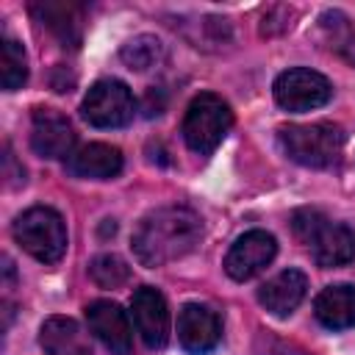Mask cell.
<instances>
[{"label":"cell","mask_w":355,"mask_h":355,"mask_svg":"<svg viewBox=\"0 0 355 355\" xmlns=\"http://www.w3.org/2000/svg\"><path fill=\"white\" fill-rule=\"evenodd\" d=\"M202 236L200 216L186 205L150 211L133 230V252L144 266H164L194 250Z\"/></svg>","instance_id":"6da1fadb"},{"label":"cell","mask_w":355,"mask_h":355,"mask_svg":"<svg viewBox=\"0 0 355 355\" xmlns=\"http://www.w3.org/2000/svg\"><path fill=\"white\" fill-rule=\"evenodd\" d=\"M291 227L294 236L311 247L313 261L322 269H333L355 261V233L341 222H330L322 211L300 208L291 219Z\"/></svg>","instance_id":"7a4b0ae2"},{"label":"cell","mask_w":355,"mask_h":355,"mask_svg":"<svg viewBox=\"0 0 355 355\" xmlns=\"http://www.w3.org/2000/svg\"><path fill=\"white\" fill-rule=\"evenodd\" d=\"M286 155L302 166L327 169L338 164L344 150V130L333 122H311V125H283L277 130Z\"/></svg>","instance_id":"3957f363"},{"label":"cell","mask_w":355,"mask_h":355,"mask_svg":"<svg viewBox=\"0 0 355 355\" xmlns=\"http://www.w3.org/2000/svg\"><path fill=\"white\" fill-rule=\"evenodd\" d=\"M17 244L42 263H55L67 252V227L58 211L47 205H33L14 222Z\"/></svg>","instance_id":"277c9868"},{"label":"cell","mask_w":355,"mask_h":355,"mask_svg":"<svg viewBox=\"0 0 355 355\" xmlns=\"http://www.w3.org/2000/svg\"><path fill=\"white\" fill-rule=\"evenodd\" d=\"M230 125H233L230 105L222 97H216L211 92H202L186 108V116H183V139H186V144L194 153L208 155V153H214L222 144V139L227 136Z\"/></svg>","instance_id":"5b68a950"},{"label":"cell","mask_w":355,"mask_h":355,"mask_svg":"<svg viewBox=\"0 0 355 355\" xmlns=\"http://www.w3.org/2000/svg\"><path fill=\"white\" fill-rule=\"evenodd\" d=\"M136 103L122 80H97L80 105V114L94 128H122L133 119Z\"/></svg>","instance_id":"8992f818"},{"label":"cell","mask_w":355,"mask_h":355,"mask_svg":"<svg viewBox=\"0 0 355 355\" xmlns=\"http://www.w3.org/2000/svg\"><path fill=\"white\" fill-rule=\"evenodd\" d=\"M333 86L324 75L305 69V67H294L277 75L275 80V100L280 108L286 111H311L319 108L330 100Z\"/></svg>","instance_id":"52a82bcc"},{"label":"cell","mask_w":355,"mask_h":355,"mask_svg":"<svg viewBox=\"0 0 355 355\" xmlns=\"http://www.w3.org/2000/svg\"><path fill=\"white\" fill-rule=\"evenodd\" d=\"M133 324L150 349H164L169 341V308L158 288L141 286L130 297Z\"/></svg>","instance_id":"ba28073f"},{"label":"cell","mask_w":355,"mask_h":355,"mask_svg":"<svg viewBox=\"0 0 355 355\" xmlns=\"http://www.w3.org/2000/svg\"><path fill=\"white\" fill-rule=\"evenodd\" d=\"M275 252H277L275 236H269L266 230H247L227 250L225 272L233 280H250V277H255L261 269H266L272 263Z\"/></svg>","instance_id":"9c48e42d"},{"label":"cell","mask_w":355,"mask_h":355,"mask_svg":"<svg viewBox=\"0 0 355 355\" xmlns=\"http://www.w3.org/2000/svg\"><path fill=\"white\" fill-rule=\"evenodd\" d=\"M31 147L42 158H69L75 147V130L69 119L55 108H36L31 119Z\"/></svg>","instance_id":"30bf717a"},{"label":"cell","mask_w":355,"mask_h":355,"mask_svg":"<svg viewBox=\"0 0 355 355\" xmlns=\"http://www.w3.org/2000/svg\"><path fill=\"white\" fill-rule=\"evenodd\" d=\"M178 338H180V347L191 355L211 352L222 338L219 313L208 305H200V302L183 305L178 313Z\"/></svg>","instance_id":"8fae6325"},{"label":"cell","mask_w":355,"mask_h":355,"mask_svg":"<svg viewBox=\"0 0 355 355\" xmlns=\"http://www.w3.org/2000/svg\"><path fill=\"white\" fill-rule=\"evenodd\" d=\"M86 322L89 330L114 352V355H128L133 347V330L128 322V313L111 302V300H94L86 305Z\"/></svg>","instance_id":"7c38bea8"},{"label":"cell","mask_w":355,"mask_h":355,"mask_svg":"<svg viewBox=\"0 0 355 355\" xmlns=\"http://www.w3.org/2000/svg\"><path fill=\"white\" fill-rule=\"evenodd\" d=\"M305 288H308V280L300 269H283L280 275H275L272 280H266L258 291V300L261 305L275 313V316H288L305 297Z\"/></svg>","instance_id":"4fadbf2b"},{"label":"cell","mask_w":355,"mask_h":355,"mask_svg":"<svg viewBox=\"0 0 355 355\" xmlns=\"http://www.w3.org/2000/svg\"><path fill=\"white\" fill-rule=\"evenodd\" d=\"M67 169L75 178L108 180V178L119 175L122 153H119V147H111V144H103V141H92V144H83L78 153H72L67 158Z\"/></svg>","instance_id":"5bb4252c"},{"label":"cell","mask_w":355,"mask_h":355,"mask_svg":"<svg viewBox=\"0 0 355 355\" xmlns=\"http://www.w3.org/2000/svg\"><path fill=\"white\" fill-rule=\"evenodd\" d=\"M33 17L64 44V47H78L83 36L80 25V8L75 3H33L31 6Z\"/></svg>","instance_id":"9a60e30c"},{"label":"cell","mask_w":355,"mask_h":355,"mask_svg":"<svg viewBox=\"0 0 355 355\" xmlns=\"http://www.w3.org/2000/svg\"><path fill=\"white\" fill-rule=\"evenodd\" d=\"M316 319L330 330H347L355 324V286L338 283L319 291L313 302Z\"/></svg>","instance_id":"2e32d148"},{"label":"cell","mask_w":355,"mask_h":355,"mask_svg":"<svg viewBox=\"0 0 355 355\" xmlns=\"http://www.w3.org/2000/svg\"><path fill=\"white\" fill-rule=\"evenodd\" d=\"M39 344L44 347L47 355H92L89 338L69 316H50L42 324Z\"/></svg>","instance_id":"e0dca14e"},{"label":"cell","mask_w":355,"mask_h":355,"mask_svg":"<svg viewBox=\"0 0 355 355\" xmlns=\"http://www.w3.org/2000/svg\"><path fill=\"white\" fill-rule=\"evenodd\" d=\"M319 28L324 33L327 47L355 67V28L349 25V19L341 11H324L319 17Z\"/></svg>","instance_id":"ac0fdd59"},{"label":"cell","mask_w":355,"mask_h":355,"mask_svg":"<svg viewBox=\"0 0 355 355\" xmlns=\"http://www.w3.org/2000/svg\"><path fill=\"white\" fill-rule=\"evenodd\" d=\"M119 55H122V61H125L130 69L144 72V69H150V67H155V64L161 61V55H164V44H161L155 36L141 33V36L130 39L128 44H122Z\"/></svg>","instance_id":"d6986e66"},{"label":"cell","mask_w":355,"mask_h":355,"mask_svg":"<svg viewBox=\"0 0 355 355\" xmlns=\"http://www.w3.org/2000/svg\"><path fill=\"white\" fill-rule=\"evenodd\" d=\"M0 80L6 92L19 89L28 80V61L22 53V44L14 39H3V50H0Z\"/></svg>","instance_id":"ffe728a7"},{"label":"cell","mask_w":355,"mask_h":355,"mask_svg":"<svg viewBox=\"0 0 355 355\" xmlns=\"http://www.w3.org/2000/svg\"><path fill=\"white\" fill-rule=\"evenodd\" d=\"M89 277L100 286V288H119L130 280V266L119 258V255H111V252H103L92 261L89 266Z\"/></svg>","instance_id":"44dd1931"},{"label":"cell","mask_w":355,"mask_h":355,"mask_svg":"<svg viewBox=\"0 0 355 355\" xmlns=\"http://www.w3.org/2000/svg\"><path fill=\"white\" fill-rule=\"evenodd\" d=\"M291 17H294L291 8H286V6H272V8L263 14L261 33H263V36H277V33L288 31V28H291Z\"/></svg>","instance_id":"7402d4cb"},{"label":"cell","mask_w":355,"mask_h":355,"mask_svg":"<svg viewBox=\"0 0 355 355\" xmlns=\"http://www.w3.org/2000/svg\"><path fill=\"white\" fill-rule=\"evenodd\" d=\"M164 111V92L161 89H150L147 92V100H144V114L147 116H155Z\"/></svg>","instance_id":"603a6c76"}]
</instances>
